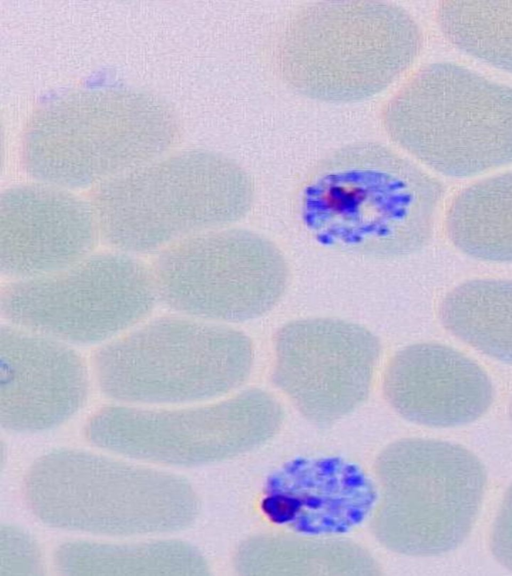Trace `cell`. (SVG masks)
<instances>
[{
    "label": "cell",
    "instance_id": "17",
    "mask_svg": "<svg viewBox=\"0 0 512 576\" xmlns=\"http://www.w3.org/2000/svg\"><path fill=\"white\" fill-rule=\"evenodd\" d=\"M234 567L241 575H378L360 545L329 536L262 534L243 541Z\"/></svg>",
    "mask_w": 512,
    "mask_h": 576
},
{
    "label": "cell",
    "instance_id": "12",
    "mask_svg": "<svg viewBox=\"0 0 512 576\" xmlns=\"http://www.w3.org/2000/svg\"><path fill=\"white\" fill-rule=\"evenodd\" d=\"M272 382L310 422L327 426L367 399L381 356L364 326L337 318L290 321L273 340Z\"/></svg>",
    "mask_w": 512,
    "mask_h": 576
},
{
    "label": "cell",
    "instance_id": "14",
    "mask_svg": "<svg viewBox=\"0 0 512 576\" xmlns=\"http://www.w3.org/2000/svg\"><path fill=\"white\" fill-rule=\"evenodd\" d=\"M87 367L69 344L12 324L0 330V422L39 432L66 422L85 404Z\"/></svg>",
    "mask_w": 512,
    "mask_h": 576
},
{
    "label": "cell",
    "instance_id": "13",
    "mask_svg": "<svg viewBox=\"0 0 512 576\" xmlns=\"http://www.w3.org/2000/svg\"><path fill=\"white\" fill-rule=\"evenodd\" d=\"M100 236L90 201L44 182L6 189L0 199V270L11 280L66 268Z\"/></svg>",
    "mask_w": 512,
    "mask_h": 576
},
{
    "label": "cell",
    "instance_id": "20",
    "mask_svg": "<svg viewBox=\"0 0 512 576\" xmlns=\"http://www.w3.org/2000/svg\"><path fill=\"white\" fill-rule=\"evenodd\" d=\"M439 314L455 337L489 357L512 363V280L463 282L444 297Z\"/></svg>",
    "mask_w": 512,
    "mask_h": 576
},
{
    "label": "cell",
    "instance_id": "22",
    "mask_svg": "<svg viewBox=\"0 0 512 576\" xmlns=\"http://www.w3.org/2000/svg\"><path fill=\"white\" fill-rule=\"evenodd\" d=\"M0 535V576L42 574V551L29 533L16 525L2 524Z\"/></svg>",
    "mask_w": 512,
    "mask_h": 576
},
{
    "label": "cell",
    "instance_id": "19",
    "mask_svg": "<svg viewBox=\"0 0 512 576\" xmlns=\"http://www.w3.org/2000/svg\"><path fill=\"white\" fill-rule=\"evenodd\" d=\"M450 241L484 261L512 262V171L461 191L446 216Z\"/></svg>",
    "mask_w": 512,
    "mask_h": 576
},
{
    "label": "cell",
    "instance_id": "18",
    "mask_svg": "<svg viewBox=\"0 0 512 576\" xmlns=\"http://www.w3.org/2000/svg\"><path fill=\"white\" fill-rule=\"evenodd\" d=\"M53 563L64 575H207L200 551L179 539L139 542L66 541L54 550Z\"/></svg>",
    "mask_w": 512,
    "mask_h": 576
},
{
    "label": "cell",
    "instance_id": "7",
    "mask_svg": "<svg viewBox=\"0 0 512 576\" xmlns=\"http://www.w3.org/2000/svg\"><path fill=\"white\" fill-rule=\"evenodd\" d=\"M251 339L227 324L180 313L142 321L92 357L100 391L130 404H185L224 396L249 377Z\"/></svg>",
    "mask_w": 512,
    "mask_h": 576
},
{
    "label": "cell",
    "instance_id": "3",
    "mask_svg": "<svg viewBox=\"0 0 512 576\" xmlns=\"http://www.w3.org/2000/svg\"><path fill=\"white\" fill-rule=\"evenodd\" d=\"M182 125L153 93L133 88L71 91L38 107L24 128L21 159L39 182L95 188L165 155Z\"/></svg>",
    "mask_w": 512,
    "mask_h": 576
},
{
    "label": "cell",
    "instance_id": "11",
    "mask_svg": "<svg viewBox=\"0 0 512 576\" xmlns=\"http://www.w3.org/2000/svg\"><path fill=\"white\" fill-rule=\"evenodd\" d=\"M282 421L279 402L268 392L253 388L195 407L104 406L88 419L84 434L93 445L116 454L193 467L256 448L274 436Z\"/></svg>",
    "mask_w": 512,
    "mask_h": 576
},
{
    "label": "cell",
    "instance_id": "21",
    "mask_svg": "<svg viewBox=\"0 0 512 576\" xmlns=\"http://www.w3.org/2000/svg\"><path fill=\"white\" fill-rule=\"evenodd\" d=\"M436 18L454 46L512 73V1L445 0Z\"/></svg>",
    "mask_w": 512,
    "mask_h": 576
},
{
    "label": "cell",
    "instance_id": "1",
    "mask_svg": "<svg viewBox=\"0 0 512 576\" xmlns=\"http://www.w3.org/2000/svg\"><path fill=\"white\" fill-rule=\"evenodd\" d=\"M444 189L393 148L376 141L338 147L305 175L297 211L319 244L373 259H395L431 239Z\"/></svg>",
    "mask_w": 512,
    "mask_h": 576
},
{
    "label": "cell",
    "instance_id": "16",
    "mask_svg": "<svg viewBox=\"0 0 512 576\" xmlns=\"http://www.w3.org/2000/svg\"><path fill=\"white\" fill-rule=\"evenodd\" d=\"M383 394L403 418L429 427H455L483 416L494 399L488 374L458 350L422 342L397 351L387 363Z\"/></svg>",
    "mask_w": 512,
    "mask_h": 576
},
{
    "label": "cell",
    "instance_id": "8",
    "mask_svg": "<svg viewBox=\"0 0 512 576\" xmlns=\"http://www.w3.org/2000/svg\"><path fill=\"white\" fill-rule=\"evenodd\" d=\"M375 475L374 536L393 552L422 557L451 552L465 541L487 482L470 450L427 438L388 445L376 459Z\"/></svg>",
    "mask_w": 512,
    "mask_h": 576
},
{
    "label": "cell",
    "instance_id": "15",
    "mask_svg": "<svg viewBox=\"0 0 512 576\" xmlns=\"http://www.w3.org/2000/svg\"><path fill=\"white\" fill-rule=\"evenodd\" d=\"M377 485L357 464L337 456L297 457L267 479L261 509L298 534L330 536L359 526L375 508Z\"/></svg>",
    "mask_w": 512,
    "mask_h": 576
},
{
    "label": "cell",
    "instance_id": "5",
    "mask_svg": "<svg viewBox=\"0 0 512 576\" xmlns=\"http://www.w3.org/2000/svg\"><path fill=\"white\" fill-rule=\"evenodd\" d=\"M22 489L45 525L95 535L177 532L200 510L198 494L180 475L73 448L38 457Z\"/></svg>",
    "mask_w": 512,
    "mask_h": 576
},
{
    "label": "cell",
    "instance_id": "4",
    "mask_svg": "<svg viewBox=\"0 0 512 576\" xmlns=\"http://www.w3.org/2000/svg\"><path fill=\"white\" fill-rule=\"evenodd\" d=\"M249 173L205 149L169 152L92 189L100 237L131 255L158 253L190 236L229 227L254 201Z\"/></svg>",
    "mask_w": 512,
    "mask_h": 576
},
{
    "label": "cell",
    "instance_id": "6",
    "mask_svg": "<svg viewBox=\"0 0 512 576\" xmlns=\"http://www.w3.org/2000/svg\"><path fill=\"white\" fill-rule=\"evenodd\" d=\"M381 123L395 144L443 175L512 164V86L459 64L420 68L385 103Z\"/></svg>",
    "mask_w": 512,
    "mask_h": 576
},
{
    "label": "cell",
    "instance_id": "2",
    "mask_svg": "<svg viewBox=\"0 0 512 576\" xmlns=\"http://www.w3.org/2000/svg\"><path fill=\"white\" fill-rule=\"evenodd\" d=\"M421 29L387 1H320L294 10L273 45L276 73L294 92L327 103L384 91L415 61Z\"/></svg>",
    "mask_w": 512,
    "mask_h": 576
},
{
    "label": "cell",
    "instance_id": "10",
    "mask_svg": "<svg viewBox=\"0 0 512 576\" xmlns=\"http://www.w3.org/2000/svg\"><path fill=\"white\" fill-rule=\"evenodd\" d=\"M150 268L158 302L176 313L223 324L267 314L283 297L290 276L272 241L231 227L166 247Z\"/></svg>",
    "mask_w": 512,
    "mask_h": 576
},
{
    "label": "cell",
    "instance_id": "24",
    "mask_svg": "<svg viewBox=\"0 0 512 576\" xmlns=\"http://www.w3.org/2000/svg\"><path fill=\"white\" fill-rule=\"evenodd\" d=\"M510 414H511V419H512V403H511V408H510Z\"/></svg>",
    "mask_w": 512,
    "mask_h": 576
},
{
    "label": "cell",
    "instance_id": "9",
    "mask_svg": "<svg viewBox=\"0 0 512 576\" xmlns=\"http://www.w3.org/2000/svg\"><path fill=\"white\" fill-rule=\"evenodd\" d=\"M158 302L151 268L121 251L91 253L50 274L12 280L0 309L12 324L67 344L106 343Z\"/></svg>",
    "mask_w": 512,
    "mask_h": 576
},
{
    "label": "cell",
    "instance_id": "23",
    "mask_svg": "<svg viewBox=\"0 0 512 576\" xmlns=\"http://www.w3.org/2000/svg\"><path fill=\"white\" fill-rule=\"evenodd\" d=\"M489 546L497 562L512 571V484L506 490L493 521Z\"/></svg>",
    "mask_w": 512,
    "mask_h": 576
}]
</instances>
